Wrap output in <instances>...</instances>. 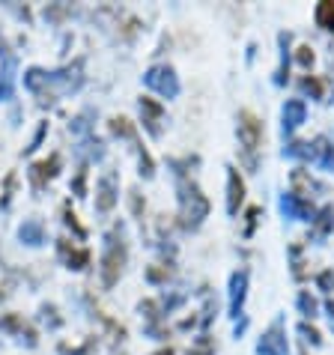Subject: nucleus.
Segmentation results:
<instances>
[{
  "mask_svg": "<svg viewBox=\"0 0 334 355\" xmlns=\"http://www.w3.org/2000/svg\"><path fill=\"white\" fill-rule=\"evenodd\" d=\"M209 212V200L200 194L197 185L191 182H182L179 185V215H182V224L185 227H200V221L206 218Z\"/></svg>",
  "mask_w": 334,
  "mask_h": 355,
  "instance_id": "nucleus-1",
  "label": "nucleus"
},
{
  "mask_svg": "<svg viewBox=\"0 0 334 355\" xmlns=\"http://www.w3.org/2000/svg\"><path fill=\"white\" fill-rule=\"evenodd\" d=\"M15 69H18V60L15 57H6L3 69H0V102H9L15 93Z\"/></svg>",
  "mask_w": 334,
  "mask_h": 355,
  "instance_id": "nucleus-10",
  "label": "nucleus"
},
{
  "mask_svg": "<svg viewBox=\"0 0 334 355\" xmlns=\"http://www.w3.org/2000/svg\"><path fill=\"white\" fill-rule=\"evenodd\" d=\"M141 114H143V123H146V129H150L152 135H159L161 132V107L152 102V98H141Z\"/></svg>",
  "mask_w": 334,
  "mask_h": 355,
  "instance_id": "nucleus-12",
  "label": "nucleus"
},
{
  "mask_svg": "<svg viewBox=\"0 0 334 355\" xmlns=\"http://www.w3.org/2000/svg\"><path fill=\"white\" fill-rule=\"evenodd\" d=\"M319 287H326V290L334 287V275H331V272H322V275H319Z\"/></svg>",
  "mask_w": 334,
  "mask_h": 355,
  "instance_id": "nucleus-24",
  "label": "nucleus"
},
{
  "mask_svg": "<svg viewBox=\"0 0 334 355\" xmlns=\"http://www.w3.org/2000/svg\"><path fill=\"white\" fill-rule=\"evenodd\" d=\"M313 221H317V224H313V236L322 239V236H326L331 227H334V209H322L319 218H313Z\"/></svg>",
  "mask_w": 334,
  "mask_h": 355,
  "instance_id": "nucleus-15",
  "label": "nucleus"
},
{
  "mask_svg": "<svg viewBox=\"0 0 334 355\" xmlns=\"http://www.w3.org/2000/svg\"><path fill=\"white\" fill-rule=\"evenodd\" d=\"M317 21H319L322 27H328V31H334V3H331V0H328V3H319Z\"/></svg>",
  "mask_w": 334,
  "mask_h": 355,
  "instance_id": "nucleus-17",
  "label": "nucleus"
},
{
  "mask_svg": "<svg viewBox=\"0 0 334 355\" xmlns=\"http://www.w3.org/2000/svg\"><path fill=\"white\" fill-rule=\"evenodd\" d=\"M319 162H322V167H334V146H326V150H322V155H319Z\"/></svg>",
  "mask_w": 334,
  "mask_h": 355,
  "instance_id": "nucleus-20",
  "label": "nucleus"
},
{
  "mask_svg": "<svg viewBox=\"0 0 334 355\" xmlns=\"http://www.w3.org/2000/svg\"><path fill=\"white\" fill-rule=\"evenodd\" d=\"M292 185H296V189H304V191H308V194H310V191H322V189H319V185H317V182H313V180H310V176H308V173H301V171H296V173H292Z\"/></svg>",
  "mask_w": 334,
  "mask_h": 355,
  "instance_id": "nucleus-18",
  "label": "nucleus"
},
{
  "mask_svg": "<svg viewBox=\"0 0 334 355\" xmlns=\"http://www.w3.org/2000/svg\"><path fill=\"white\" fill-rule=\"evenodd\" d=\"M143 81H146L150 90H155L164 98H173L176 93H179V78H176V72L170 66H152L150 72L143 75Z\"/></svg>",
  "mask_w": 334,
  "mask_h": 355,
  "instance_id": "nucleus-3",
  "label": "nucleus"
},
{
  "mask_svg": "<svg viewBox=\"0 0 334 355\" xmlns=\"http://www.w3.org/2000/svg\"><path fill=\"white\" fill-rule=\"evenodd\" d=\"M18 236H21V242H27V245H42L45 242V230H42L39 221H24Z\"/></svg>",
  "mask_w": 334,
  "mask_h": 355,
  "instance_id": "nucleus-13",
  "label": "nucleus"
},
{
  "mask_svg": "<svg viewBox=\"0 0 334 355\" xmlns=\"http://www.w3.org/2000/svg\"><path fill=\"white\" fill-rule=\"evenodd\" d=\"M0 51H3V39H0Z\"/></svg>",
  "mask_w": 334,
  "mask_h": 355,
  "instance_id": "nucleus-27",
  "label": "nucleus"
},
{
  "mask_svg": "<svg viewBox=\"0 0 334 355\" xmlns=\"http://www.w3.org/2000/svg\"><path fill=\"white\" fill-rule=\"evenodd\" d=\"M159 355H173V352H170V349H164V352H159Z\"/></svg>",
  "mask_w": 334,
  "mask_h": 355,
  "instance_id": "nucleus-26",
  "label": "nucleus"
},
{
  "mask_svg": "<svg viewBox=\"0 0 334 355\" xmlns=\"http://www.w3.org/2000/svg\"><path fill=\"white\" fill-rule=\"evenodd\" d=\"M245 287H248V275L236 272L230 278V313H233V317H239V308L245 302Z\"/></svg>",
  "mask_w": 334,
  "mask_h": 355,
  "instance_id": "nucleus-11",
  "label": "nucleus"
},
{
  "mask_svg": "<svg viewBox=\"0 0 334 355\" xmlns=\"http://www.w3.org/2000/svg\"><path fill=\"white\" fill-rule=\"evenodd\" d=\"M209 352H212V343H209V340H200L188 355H209Z\"/></svg>",
  "mask_w": 334,
  "mask_h": 355,
  "instance_id": "nucleus-21",
  "label": "nucleus"
},
{
  "mask_svg": "<svg viewBox=\"0 0 334 355\" xmlns=\"http://www.w3.org/2000/svg\"><path fill=\"white\" fill-rule=\"evenodd\" d=\"M123 263H125V248L123 242H116V233L107 236V248H105V257H102V281L105 287H114L116 278L123 272Z\"/></svg>",
  "mask_w": 334,
  "mask_h": 355,
  "instance_id": "nucleus-2",
  "label": "nucleus"
},
{
  "mask_svg": "<svg viewBox=\"0 0 334 355\" xmlns=\"http://www.w3.org/2000/svg\"><path fill=\"white\" fill-rule=\"evenodd\" d=\"M54 167H57V155H54L51 162H42V164H36V167H33V182H36V185H42V180H45V176H54V173H57Z\"/></svg>",
  "mask_w": 334,
  "mask_h": 355,
  "instance_id": "nucleus-16",
  "label": "nucleus"
},
{
  "mask_svg": "<svg viewBox=\"0 0 334 355\" xmlns=\"http://www.w3.org/2000/svg\"><path fill=\"white\" fill-rule=\"evenodd\" d=\"M299 331H301V334H304V338H308L310 343H319V334H317V331H313V329H310V325H301V329H299Z\"/></svg>",
  "mask_w": 334,
  "mask_h": 355,
  "instance_id": "nucleus-23",
  "label": "nucleus"
},
{
  "mask_svg": "<svg viewBox=\"0 0 334 355\" xmlns=\"http://www.w3.org/2000/svg\"><path fill=\"white\" fill-rule=\"evenodd\" d=\"M242 200H245V182H242V176L230 167V173H227V212L230 215L239 212Z\"/></svg>",
  "mask_w": 334,
  "mask_h": 355,
  "instance_id": "nucleus-9",
  "label": "nucleus"
},
{
  "mask_svg": "<svg viewBox=\"0 0 334 355\" xmlns=\"http://www.w3.org/2000/svg\"><path fill=\"white\" fill-rule=\"evenodd\" d=\"M328 311H331V325H334V302L328 304Z\"/></svg>",
  "mask_w": 334,
  "mask_h": 355,
  "instance_id": "nucleus-25",
  "label": "nucleus"
},
{
  "mask_svg": "<svg viewBox=\"0 0 334 355\" xmlns=\"http://www.w3.org/2000/svg\"><path fill=\"white\" fill-rule=\"evenodd\" d=\"M281 209L287 218H299V221H313V206L304 200L301 194H283L281 197Z\"/></svg>",
  "mask_w": 334,
  "mask_h": 355,
  "instance_id": "nucleus-5",
  "label": "nucleus"
},
{
  "mask_svg": "<svg viewBox=\"0 0 334 355\" xmlns=\"http://www.w3.org/2000/svg\"><path fill=\"white\" fill-rule=\"evenodd\" d=\"M304 116H308V107H304L301 98H290V102L283 105V132L299 129L304 123Z\"/></svg>",
  "mask_w": 334,
  "mask_h": 355,
  "instance_id": "nucleus-8",
  "label": "nucleus"
},
{
  "mask_svg": "<svg viewBox=\"0 0 334 355\" xmlns=\"http://www.w3.org/2000/svg\"><path fill=\"white\" fill-rule=\"evenodd\" d=\"M299 308H301V313L313 317V313H317V299H310L308 293H301V295H299Z\"/></svg>",
  "mask_w": 334,
  "mask_h": 355,
  "instance_id": "nucleus-19",
  "label": "nucleus"
},
{
  "mask_svg": "<svg viewBox=\"0 0 334 355\" xmlns=\"http://www.w3.org/2000/svg\"><path fill=\"white\" fill-rule=\"evenodd\" d=\"M60 254L69 260V269H84L87 260H90V254H87V251H69L66 242H60Z\"/></svg>",
  "mask_w": 334,
  "mask_h": 355,
  "instance_id": "nucleus-14",
  "label": "nucleus"
},
{
  "mask_svg": "<svg viewBox=\"0 0 334 355\" xmlns=\"http://www.w3.org/2000/svg\"><path fill=\"white\" fill-rule=\"evenodd\" d=\"M260 137H263V123L251 111H242L239 114V141L245 144V150H257Z\"/></svg>",
  "mask_w": 334,
  "mask_h": 355,
  "instance_id": "nucleus-4",
  "label": "nucleus"
},
{
  "mask_svg": "<svg viewBox=\"0 0 334 355\" xmlns=\"http://www.w3.org/2000/svg\"><path fill=\"white\" fill-rule=\"evenodd\" d=\"M257 352H260V355H290L287 338H283V331L278 329V325H274V329H269V331L260 338Z\"/></svg>",
  "mask_w": 334,
  "mask_h": 355,
  "instance_id": "nucleus-7",
  "label": "nucleus"
},
{
  "mask_svg": "<svg viewBox=\"0 0 334 355\" xmlns=\"http://www.w3.org/2000/svg\"><path fill=\"white\" fill-rule=\"evenodd\" d=\"M116 203V176L114 173H105L99 185H96V209L99 212H111Z\"/></svg>",
  "mask_w": 334,
  "mask_h": 355,
  "instance_id": "nucleus-6",
  "label": "nucleus"
},
{
  "mask_svg": "<svg viewBox=\"0 0 334 355\" xmlns=\"http://www.w3.org/2000/svg\"><path fill=\"white\" fill-rule=\"evenodd\" d=\"M299 63H301V66H310V63H313L310 48H299Z\"/></svg>",
  "mask_w": 334,
  "mask_h": 355,
  "instance_id": "nucleus-22",
  "label": "nucleus"
}]
</instances>
